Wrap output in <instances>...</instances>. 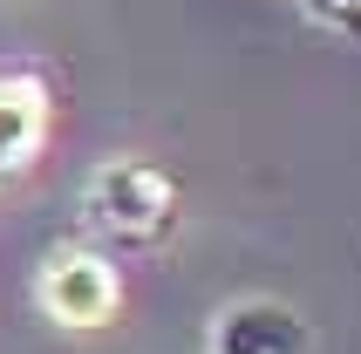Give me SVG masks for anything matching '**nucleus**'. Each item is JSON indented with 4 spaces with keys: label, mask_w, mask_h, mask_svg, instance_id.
Here are the masks:
<instances>
[{
    "label": "nucleus",
    "mask_w": 361,
    "mask_h": 354,
    "mask_svg": "<svg viewBox=\"0 0 361 354\" xmlns=\"http://www.w3.org/2000/svg\"><path fill=\"white\" fill-rule=\"evenodd\" d=\"M82 205H89V218H96L102 232L143 238V232H157L164 218H171V184H164V171H150L143 157H109L96 177H89Z\"/></svg>",
    "instance_id": "nucleus-1"
},
{
    "label": "nucleus",
    "mask_w": 361,
    "mask_h": 354,
    "mask_svg": "<svg viewBox=\"0 0 361 354\" xmlns=\"http://www.w3.org/2000/svg\"><path fill=\"white\" fill-rule=\"evenodd\" d=\"M41 314L55 320V327H102V320L116 314V266L102 252H55L41 266Z\"/></svg>",
    "instance_id": "nucleus-2"
},
{
    "label": "nucleus",
    "mask_w": 361,
    "mask_h": 354,
    "mask_svg": "<svg viewBox=\"0 0 361 354\" xmlns=\"http://www.w3.org/2000/svg\"><path fill=\"white\" fill-rule=\"evenodd\" d=\"M314 334L280 300H232L212 320V354H307Z\"/></svg>",
    "instance_id": "nucleus-3"
},
{
    "label": "nucleus",
    "mask_w": 361,
    "mask_h": 354,
    "mask_svg": "<svg viewBox=\"0 0 361 354\" xmlns=\"http://www.w3.org/2000/svg\"><path fill=\"white\" fill-rule=\"evenodd\" d=\"M48 137V89L35 75H0V184H14Z\"/></svg>",
    "instance_id": "nucleus-4"
},
{
    "label": "nucleus",
    "mask_w": 361,
    "mask_h": 354,
    "mask_svg": "<svg viewBox=\"0 0 361 354\" xmlns=\"http://www.w3.org/2000/svg\"><path fill=\"white\" fill-rule=\"evenodd\" d=\"M307 20H321L334 35H361V0H300Z\"/></svg>",
    "instance_id": "nucleus-5"
}]
</instances>
